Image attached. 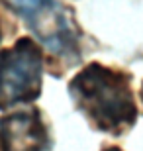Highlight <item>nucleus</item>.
I'll return each instance as SVG.
<instances>
[{
	"label": "nucleus",
	"mask_w": 143,
	"mask_h": 151,
	"mask_svg": "<svg viewBox=\"0 0 143 151\" xmlns=\"http://www.w3.org/2000/svg\"><path fill=\"white\" fill-rule=\"evenodd\" d=\"M75 106L98 132L121 135L137 120L129 77L100 63L80 69L69 83Z\"/></svg>",
	"instance_id": "f257e3e1"
},
{
	"label": "nucleus",
	"mask_w": 143,
	"mask_h": 151,
	"mask_svg": "<svg viewBox=\"0 0 143 151\" xmlns=\"http://www.w3.org/2000/svg\"><path fill=\"white\" fill-rule=\"evenodd\" d=\"M8 10L28 24L32 34L69 65L80 59L78 29L75 28L67 8L55 0H2Z\"/></svg>",
	"instance_id": "f03ea898"
},
{
	"label": "nucleus",
	"mask_w": 143,
	"mask_h": 151,
	"mask_svg": "<svg viewBox=\"0 0 143 151\" xmlns=\"http://www.w3.org/2000/svg\"><path fill=\"white\" fill-rule=\"evenodd\" d=\"M43 51L32 37H20L0 51V110L29 104L41 94Z\"/></svg>",
	"instance_id": "7ed1b4c3"
},
{
	"label": "nucleus",
	"mask_w": 143,
	"mask_h": 151,
	"mask_svg": "<svg viewBox=\"0 0 143 151\" xmlns=\"http://www.w3.org/2000/svg\"><path fill=\"white\" fill-rule=\"evenodd\" d=\"M49 135L37 108L20 110L0 118L2 151H45Z\"/></svg>",
	"instance_id": "20e7f679"
},
{
	"label": "nucleus",
	"mask_w": 143,
	"mask_h": 151,
	"mask_svg": "<svg viewBox=\"0 0 143 151\" xmlns=\"http://www.w3.org/2000/svg\"><path fill=\"white\" fill-rule=\"evenodd\" d=\"M104 151H121V149H118V147H110V149H104Z\"/></svg>",
	"instance_id": "39448f33"
},
{
	"label": "nucleus",
	"mask_w": 143,
	"mask_h": 151,
	"mask_svg": "<svg viewBox=\"0 0 143 151\" xmlns=\"http://www.w3.org/2000/svg\"><path fill=\"white\" fill-rule=\"evenodd\" d=\"M141 98H143V86H141Z\"/></svg>",
	"instance_id": "423d86ee"
},
{
	"label": "nucleus",
	"mask_w": 143,
	"mask_h": 151,
	"mask_svg": "<svg viewBox=\"0 0 143 151\" xmlns=\"http://www.w3.org/2000/svg\"><path fill=\"white\" fill-rule=\"evenodd\" d=\"M0 39H2V29H0Z\"/></svg>",
	"instance_id": "0eeeda50"
}]
</instances>
